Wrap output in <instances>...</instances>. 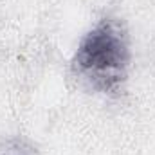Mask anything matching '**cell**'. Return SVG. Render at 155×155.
<instances>
[{
    "mask_svg": "<svg viewBox=\"0 0 155 155\" xmlns=\"http://www.w3.org/2000/svg\"><path fill=\"white\" fill-rule=\"evenodd\" d=\"M0 155H40L38 150L22 137H11L0 143Z\"/></svg>",
    "mask_w": 155,
    "mask_h": 155,
    "instance_id": "2",
    "label": "cell"
},
{
    "mask_svg": "<svg viewBox=\"0 0 155 155\" xmlns=\"http://www.w3.org/2000/svg\"><path fill=\"white\" fill-rule=\"evenodd\" d=\"M130 51L124 35L114 22H101L78 45L72 67L94 88L114 90L126 76Z\"/></svg>",
    "mask_w": 155,
    "mask_h": 155,
    "instance_id": "1",
    "label": "cell"
}]
</instances>
